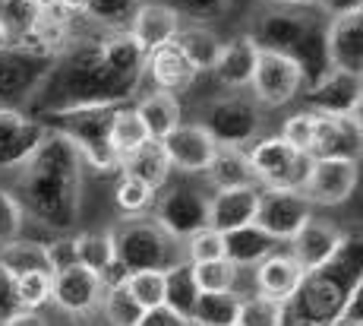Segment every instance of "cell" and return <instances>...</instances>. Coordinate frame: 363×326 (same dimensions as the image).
Here are the masks:
<instances>
[{
  "mask_svg": "<svg viewBox=\"0 0 363 326\" xmlns=\"http://www.w3.org/2000/svg\"><path fill=\"white\" fill-rule=\"evenodd\" d=\"M143 76L117 70L101 48V36L69 38L60 54H54L41 82L29 95L35 121L82 108H121L136 95Z\"/></svg>",
  "mask_w": 363,
  "mask_h": 326,
  "instance_id": "cell-1",
  "label": "cell"
},
{
  "mask_svg": "<svg viewBox=\"0 0 363 326\" xmlns=\"http://www.w3.org/2000/svg\"><path fill=\"white\" fill-rule=\"evenodd\" d=\"M23 216L35 219L54 234H69L79 222L82 156L57 130H48L41 146L16 168L13 184Z\"/></svg>",
  "mask_w": 363,
  "mask_h": 326,
  "instance_id": "cell-2",
  "label": "cell"
},
{
  "mask_svg": "<svg viewBox=\"0 0 363 326\" xmlns=\"http://www.w3.org/2000/svg\"><path fill=\"white\" fill-rule=\"evenodd\" d=\"M325 26L329 16L319 6H272L259 16L250 38L259 45V51L291 58L303 73V86H313L332 70L325 54Z\"/></svg>",
  "mask_w": 363,
  "mask_h": 326,
  "instance_id": "cell-3",
  "label": "cell"
},
{
  "mask_svg": "<svg viewBox=\"0 0 363 326\" xmlns=\"http://www.w3.org/2000/svg\"><path fill=\"white\" fill-rule=\"evenodd\" d=\"M360 282L357 260L351 254V244L345 247L329 266L306 273L300 282L297 295L288 301V317H294L297 326H332L335 314H338L341 301L347 298V291Z\"/></svg>",
  "mask_w": 363,
  "mask_h": 326,
  "instance_id": "cell-4",
  "label": "cell"
},
{
  "mask_svg": "<svg viewBox=\"0 0 363 326\" xmlns=\"http://www.w3.org/2000/svg\"><path fill=\"white\" fill-rule=\"evenodd\" d=\"M111 241H114V263L121 276L143 273V269L164 273L174 263H180L177 241L171 234H164L155 219H145V216L123 219L111 232Z\"/></svg>",
  "mask_w": 363,
  "mask_h": 326,
  "instance_id": "cell-5",
  "label": "cell"
},
{
  "mask_svg": "<svg viewBox=\"0 0 363 326\" xmlns=\"http://www.w3.org/2000/svg\"><path fill=\"white\" fill-rule=\"evenodd\" d=\"M111 117H114V108H82V111L45 117L41 124L48 130L64 134L79 149L82 162H89L92 168L121 171V158H117L114 146H111Z\"/></svg>",
  "mask_w": 363,
  "mask_h": 326,
  "instance_id": "cell-6",
  "label": "cell"
},
{
  "mask_svg": "<svg viewBox=\"0 0 363 326\" xmlns=\"http://www.w3.org/2000/svg\"><path fill=\"white\" fill-rule=\"evenodd\" d=\"M253 178L269 190H300L310 178L313 158L303 152H294L281 136H265L247 152Z\"/></svg>",
  "mask_w": 363,
  "mask_h": 326,
  "instance_id": "cell-7",
  "label": "cell"
},
{
  "mask_svg": "<svg viewBox=\"0 0 363 326\" xmlns=\"http://www.w3.org/2000/svg\"><path fill=\"white\" fill-rule=\"evenodd\" d=\"M199 127L212 136L215 146H237V149H243L259 134L262 114L253 102L237 99V95H221V99H212L199 111Z\"/></svg>",
  "mask_w": 363,
  "mask_h": 326,
  "instance_id": "cell-8",
  "label": "cell"
},
{
  "mask_svg": "<svg viewBox=\"0 0 363 326\" xmlns=\"http://www.w3.org/2000/svg\"><path fill=\"white\" fill-rule=\"evenodd\" d=\"M155 222L174 241H186L190 234L208 228V193L193 184H174L162 197H155Z\"/></svg>",
  "mask_w": 363,
  "mask_h": 326,
  "instance_id": "cell-9",
  "label": "cell"
},
{
  "mask_svg": "<svg viewBox=\"0 0 363 326\" xmlns=\"http://www.w3.org/2000/svg\"><path fill=\"white\" fill-rule=\"evenodd\" d=\"M313 219V203L300 190H259L256 222L272 241H291Z\"/></svg>",
  "mask_w": 363,
  "mask_h": 326,
  "instance_id": "cell-10",
  "label": "cell"
},
{
  "mask_svg": "<svg viewBox=\"0 0 363 326\" xmlns=\"http://www.w3.org/2000/svg\"><path fill=\"white\" fill-rule=\"evenodd\" d=\"M250 86H253V95L259 105L281 108L300 92L303 73H300V67L291 58H284V54L259 51V60H256V70H253Z\"/></svg>",
  "mask_w": 363,
  "mask_h": 326,
  "instance_id": "cell-11",
  "label": "cell"
},
{
  "mask_svg": "<svg viewBox=\"0 0 363 326\" xmlns=\"http://www.w3.org/2000/svg\"><path fill=\"white\" fill-rule=\"evenodd\" d=\"M357 190V158H313L303 197L313 206H338Z\"/></svg>",
  "mask_w": 363,
  "mask_h": 326,
  "instance_id": "cell-12",
  "label": "cell"
},
{
  "mask_svg": "<svg viewBox=\"0 0 363 326\" xmlns=\"http://www.w3.org/2000/svg\"><path fill=\"white\" fill-rule=\"evenodd\" d=\"M325 54L329 67L341 73L360 76L363 70V6L329 16L325 26Z\"/></svg>",
  "mask_w": 363,
  "mask_h": 326,
  "instance_id": "cell-13",
  "label": "cell"
},
{
  "mask_svg": "<svg viewBox=\"0 0 363 326\" xmlns=\"http://www.w3.org/2000/svg\"><path fill=\"white\" fill-rule=\"evenodd\" d=\"M48 64L51 60L38 58V54L4 48L0 51V108H19V102H29Z\"/></svg>",
  "mask_w": 363,
  "mask_h": 326,
  "instance_id": "cell-14",
  "label": "cell"
},
{
  "mask_svg": "<svg viewBox=\"0 0 363 326\" xmlns=\"http://www.w3.org/2000/svg\"><path fill=\"white\" fill-rule=\"evenodd\" d=\"M347 244H351V241H347V234L341 232L338 225L323 222V219H310L294 238H291V256L297 260V266L303 269V273H316V269L329 266Z\"/></svg>",
  "mask_w": 363,
  "mask_h": 326,
  "instance_id": "cell-15",
  "label": "cell"
},
{
  "mask_svg": "<svg viewBox=\"0 0 363 326\" xmlns=\"http://www.w3.org/2000/svg\"><path fill=\"white\" fill-rule=\"evenodd\" d=\"M48 136V127L19 108H0V168L16 171Z\"/></svg>",
  "mask_w": 363,
  "mask_h": 326,
  "instance_id": "cell-16",
  "label": "cell"
},
{
  "mask_svg": "<svg viewBox=\"0 0 363 326\" xmlns=\"http://www.w3.org/2000/svg\"><path fill=\"white\" fill-rule=\"evenodd\" d=\"M101 295H104V282L95 273H89L86 266H79V263L51 276V301L73 317L92 314L101 304Z\"/></svg>",
  "mask_w": 363,
  "mask_h": 326,
  "instance_id": "cell-17",
  "label": "cell"
},
{
  "mask_svg": "<svg viewBox=\"0 0 363 326\" xmlns=\"http://www.w3.org/2000/svg\"><path fill=\"white\" fill-rule=\"evenodd\" d=\"M162 149L167 156L171 171H184V175H202L215 156V140L199 127V124H180L177 130L162 140Z\"/></svg>",
  "mask_w": 363,
  "mask_h": 326,
  "instance_id": "cell-18",
  "label": "cell"
},
{
  "mask_svg": "<svg viewBox=\"0 0 363 326\" xmlns=\"http://www.w3.org/2000/svg\"><path fill=\"white\" fill-rule=\"evenodd\" d=\"M306 102L313 114L323 117H347L351 111L360 108V76L329 70L319 76L313 86H306Z\"/></svg>",
  "mask_w": 363,
  "mask_h": 326,
  "instance_id": "cell-19",
  "label": "cell"
},
{
  "mask_svg": "<svg viewBox=\"0 0 363 326\" xmlns=\"http://www.w3.org/2000/svg\"><path fill=\"white\" fill-rule=\"evenodd\" d=\"M259 206V187H231V190H215L208 197V228L228 234L243 225L256 222Z\"/></svg>",
  "mask_w": 363,
  "mask_h": 326,
  "instance_id": "cell-20",
  "label": "cell"
},
{
  "mask_svg": "<svg viewBox=\"0 0 363 326\" xmlns=\"http://www.w3.org/2000/svg\"><path fill=\"white\" fill-rule=\"evenodd\" d=\"M180 26L184 23H180V16L171 10V6L152 0V4H143L136 10V16H133L127 32L145 54H152V51H158V48L171 45L174 36L180 32Z\"/></svg>",
  "mask_w": 363,
  "mask_h": 326,
  "instance_id": "cell-21",
  "label": "cell"
},
{
  "mask_svg": "<svg viewBox=\"0 0 363 326\" xmlns=\"http://www.w3.org/2000/svg\"><path fill=\"white\" fill-rule=\"evenodd\" d=\"M303 269L297 266V260L291 254H269L262 263H256V295L272 298V301L288 304L297 295L300 282H303Z\"/></svg>",
  "mask_w": 363,
  "mask_h": 326,
  "instance_id": "cell-22",
  "label": "cell"
},
{
  "mask_svg": "<svg viewBox=\"0 0 363 326\" xmlns=\"http://www.w3.org/2000/svg\"><path fill=\"white\" fill-rule=\"evenodd\" d=\"M145 73H149L152 82H155V92L174 95V99H177L180 92H186V89L193 86V80L199 76L190 64H186V58L180 54V48L174 45V41L164 48H158V51L145 54Z\"/></svg>",
  "mask_w": 363,
  "mask_h": 326,
  "instance_id": "cell-23",
  "label": "cell"
},
{
  "mask_svg": "<svg viewBox=\"0 0 363 326\" xmlns=\"http://www.w3.org/2000/svg\"><path fill=\"white\" fill-rule=\"evenodd\" d=\"M256 60H259V45L250 36H237L234 41L221 45V54L215 60L212 73L225 89H247L253 80Z\"/></svg>",
  "mask_w": 363,
  "mask_h": 326,
  "instance_id": "cell-24",
  "label": "cell"
},
{
  "mask_svg": "<svg viewBox=\"0 0 363 326\" xmlns=\"http://www.w3.org/2000/svg\"><path fill=\"white\" fill-rule=\"evenodd\" d=\"M360 134L345 117L316 114V134H313L310 158H357Z\"/></svg>",
  "mask_w": 363,
  "mask_h": 326,
  "instance_id": "cell-25",
  "label": "cell"
},
{
  "mask_svg": "<svg viewBox=\"0 0 363 326\" xmlns=\"http://www.w3.org/2000/svg\"><path fill=\"white\" fill-rule=\"evenodd\" d=\"M73 251H76V263L86 266L89 273H95L104 286H114V282H123V276L117 273L114 263V241H111V232H86L73 238Z\"/></svg>",
  "mask_w": 363,
  "mask_h": 326,
  "instance_id": "cell-26",
  "label": "cell"
},
{
  "mask_svg": "<svg viewBox=\"0 0 363 326\" xmlns=\"http://www.w3.org/2000/svg\"><path fill=\"white\" fill-rule=\"evenodd\" d=\"M133 111L139 114V121H143L145 134H149V140L162 143L171 130H177L180 117H184V111H180V102L174 99V95H164V92H149L143 95V99L133 105Z\"/></svg>",
  "mask_w": 363,
  "mask_h": 326,
  "instance_id": "cell-27",
  "label": "cell"
},
{
  "mask_svg": "<svg viewBox=\"0 0 363 326\" xmlns=\"http://www.w3.org/2000/svg\"><path fill=\"white\" fill-rule=\"evenodd\" d=\"M278 251V241H272L259 225H243L237 232L225 234V260L231 266H256L262 263L269 254Z\"/></svg>",
  "mask_w": 363,
  "mask_h": 326,
  "instance_id": "cell-28",
  "label": "cell"
},
{
  "mask_svg": "<svg viewBox=\"0 0 363 326\" xmlns=\"http://www.w3.org/2000/svg\"><path fill=\"white\" fill-rule=\"evenodd\" d=\"M208 181L215 184V190H231V187H253V168H250L247 149H237V146H218L206 168Z\"/></svg>",
  "mask_w": 363,
  "mask_h": 326,
  "instance_id": "cell-29",
  "label": "cell"
},
{
  "mask_svg": "<svg viewBox=\"0 0 363 326\" xmlns=\"http://www.w3.org/2000/svg\"><path fill=\"white\" fill-rule=\"evenodd\" d=\"M174 45L180 48V54L186 58V64L196 73H212L215 60L221 54V38L212 29H206L202 23L196 26H180V32L174 36Z\"/></svg>",
  "mask_w": 363,
  "mask_h": 326,
  "instance_id": "cell-30",
  "label": "cell"
},
{
  "mask_svg": "<svg viewBox=\"0 0 363 326\" xmlns=\"http://www.w3.org/2000/svg\"><path fill=\"white\" fill-rule=\"evenodd\" d=\"M121 171L130 178H136V181L149 184L152 190H162L167 184V178H171L167 156H164L162 143H155V140H149L145 146H139L136 152H130V156L121 162Z\"/></svg>",
  "mask_w": 363,
  "mask_h": 326,
  "instance_id": "cell-31",
  "label": "cell"
},
{
  "mask_svg": "<svg viewBox=\"0 0 363 326\" xmlns=\"http://www.w3.org/2000/svg\"><path fill=\"white\" fill-rule=\"evenodd\" d=\"M0 266L19 279V276H29V273H48L51 276V260H48V244L32 238H16L10 244L0 247Z\"/></svg>",
  "mask_w": 363,
  "mask_h": 326,
  "instance_id": "cell-32",
  "label": "cell"
},
{
  "mask_svg": "<svg viewBox=\"0 0 363 326\" xmlns=\"http://www.w3.org/2000/svg\"><path fill=\"white\" fill-rule=\"evenodd\" d=\"M41 19L32 0H0V38L6 48H23Z\"/></svg>",
  "mask_w": 363,
  "mask_h": 326,
  "instance_id": "cell-33",
  "label": "cell"
},
{
  "mask_svg": "<svg viewBox=\"0 0 363 326\" xmlns=\"http://www.w3.org/2000/svg\"><path fill=\"white\" fill-rule=\"evenodd\" d=\"M240 301V291H199L190 326H237Z\"/></svg>",
  "mask_w": 363,
  "mask_h": 326,
  "instance_id": "cell-34",
  "label": "cell"
},
{
  "mask_svg": "<svg viewBox=\"0 0 363 326\" xmlns=\"http://www.w3.org/2000/svg\"><path fill=\"white\" fill-rule=\"evenodd\" d=\"M196 298H199V286H196V279H193L190 263L180 260V263H174L171 269H164V308L167 310H174L180 320L190 323Z\"/></svg>",
  "mask_w": 363,
  "mask_h": 326,
  "instance_id": "cell-35",
  "label": "cell"
},
{
  "mask_svg": "<svg viewBox=\"0 0 363 326\" xmlns=\"http://www.w3.org/2000/svg\"><path fill=\"white\" fill-rule=\"evenodd\" d=\"M149 143V134H145L139 114L133 111V105H121L114 108V117H111V146H114L117 158H127L130 152H136L139 146Z\"/></svg>",
  "mask_w": 363,
  "mask_h": 326,
  "instance_id": "cell-36",
  "label": "cell"
},
{
  "mask_svg": "<svg viewBox=\"0 0 363 326\" xmlns=\"http://www.w3.org/2000/svg\"><path fill=\"white\" fill-rule=\"evenodd\" d=\"M145 0H92L86 19L101 32H127Z\"/></svg>",
  "mask_w": 363,
  "mask_h": 326,
  "instance_id": "cell-37",
  "label": "cell"
},
{
  "mask_svg": "<svg viewBox=\"0 0 363 326\" xmlns=\"http://www.w3.org/2000/svg\"><path fill=\"white\" fill-rule=\"evenodd\" d=\"M101 304H104V317H108L111 326H136L139 320H143V314H145V310L139 308L136 298L123 288V282L104 286Z\"/></svg>",
  "mask_w": 363,
  "mask_h": 326,
  "instance_id": "cell-38",
  "label": "cell"
},
{
  "mask_svg": "<svg viewBox=\"0 0 363 326\" xmlns=\"http://www.w3.org/2000/svg\"><path fill=\"white\" fill-rule=\"evenodd\" d=\"M288 323V304L272 301L262 295H250L240 301L237 326H284Z\"/></svg>",
  "mask_w": 363,
  "mask_h": 326,
  "instance_id": "cell-39",
  "label": "cell"
},
{
  "mask_svg": "<svg viewBox=\"0 0 363 326\" xmlns=\"http://www.w3.org/2000/svg\"><path fill=\"white\" fill-rule=\"evenodd\" d=\"M123 288L136 298L143 310L162 308L164 304V273H158V269H143V273L123 276Z\"/></svg>",
  "mask_w": 363,
  "mask_h": 326,
  "instance_id": "cell-40",
  "label": "cell"
},
{
  "mask_svg": "<svg viewBox=\"0 0 363 326\" xmlns=\"http://www.w3.org/2000/svg\"><path fill=\"white\" fill-rule=\"evenodd\" d=\"M155 197H158V190H152L149 184L136 181V178H130V175H121L117 190H114L117 206H121V212H127V216H143V212L155 203Z\"/></svg>",
  "mask_w": 363,
  "mask_h": 326,
  "instance_id": "cell-41",
  "label": "cell"
},
{
  "mask_svg": "<svg viewBox=\"0 0 363 326\" xmlns=\"http://www.w3.org/2000/svg\"><path fill=\"white\" fill-rule=\"evenodd\" d=\"M193 279H196L199 291H237V266H231L228 260H208L193 266Z\"/></svg>",
  "mask_w": 363,
  "mask_h": 326,
  "instance_id": "cell-42",
  "label": "cell"
},
{
  "mask_svg": "<svg viewBox=\"0 0 363 326\" xmlns=\"http://www.w3.org/2000/svg\"><path fill=\"white\" fill-rule=\"evenodd\" d=\"M186 263H208V260H225V234L215 228H202V232L186 238Z\"/></svg>",
  "mask_w": 363,
  "mask_h": 326,
  "instance_id": "cell-43",
  "label": "cell"
},
{
  "mask_svg": "<svg viewBox=\"0 0 363 326\" xmlns=\"http://www.w3.org/2000/svg\"><path fill=\"white\" fill-rule=\"evenodd\" d=\"M313 134H316V114H313V111H297V114H291L288 121H284L281 140L288 143L294 152H303V156H310Z\"/></svg>",
  "mask_w": 363,
  "mask_h": 326,
  "instance_id": "cell-44",
  "label": "cell"
},
{
  "mask_svg": "<svg viewBox=\"0 0 363 326\" xmlns=\"http://www.w3.org/2000/svg\"><path fill=\"white\" fill-rule=\"evenodd\" d=\"M16 295L23 301V310H35L45 308L51 301V276L48 273H29V276H19L16 279Z\"/></svg>",
  "mask_w": 363,
  "mask_h": 326,
  "instance_id": "cell-45",
  "label": "cell"
},
{
  "mask_svg": "<svg viewBox=\"0 0 363 326\" xmlns=\"http://www.w3.org/2000/svg\"><path fill=\"white\" fill-rule=\"evenodd\" d=\"M23 210H19L16 197H13L6 187H0V247L10 244V241L23 238Z\"/></svg>",
  "mask_w": 363,
  "mask_h": 326,
  "instance_id": "cell-46",
  "label": "cell"
},
{
  "mask_svg": "<svg viewBox=\"0 0 363 326\" xmlns=\"http://www.w3.org/2000/svg\"><path fill=\"white\" fill-rule=\"evenodd\" d=\"M228 4H231V0H167V6H171L180 19H184V16H190V19H212V16H218V13H225Z\"/></svg>",
  "mask_w": 363,
  "mask_h": 326,
  "instance_id": "cell-47",
  "label": "cell"
},
{
  "mask_svg": "<svg viewBox=\"0 0 363 326\" xmlns=\"http://www.w3.org/2000/svg\"><path fill=\"white\" fill-rule=\"evenodd\" d=\"M332 326H363V282H357V286L347 291V298L341 301Z\"/></svg>",
  "mask_w": 363,
  "mask_h": 326,
  "instance_id": "cell-48",
  "label": "cell"
},
{
  "mask_svg": "<svg viewBox=\"0 0 363 326\" xmlns=\"http://www.w3.org/2000/svg\"><path fill=\"white\" fill-rule=\"evenodd\" d=\"M19 314H23V301H19V295H16V279L0 266V326Z\"/></svg>",
  "mask_w": 363,
  "mask_h": 326,
  "instance_id": "cell-49",
  "label": "cell"
},
{
  "mask_svg": "<svg viewBox=\"0 0 363 326\" xmlns=\"http://www.w3.org/2000/svg\"><path fill=\"white\" fill-rule=\"evenodd\" d=\"M136 326H190L186 320H180L174 310H167L164 304L162 308H152V310H145L143 314V320H139Z\"/></svg>",
  "mask_w": 363,
  "mask_h": 326,
  "instance_id": "cell-50",
  "label": "cell"
},
{
  "mask_svg": "<svg viewBox=\"0 0 363 326\" xmlns=\"http://www.w3.org/2000/svg\"><path fill=\"white\" fill-rule=\"evenodd\" d=\"M89 4H92V0H57V10L64 13V16L76 19V16H86Z\"/></svg>",
  "mask_w": 363,
  "mask_h": 326,
  "instance_id": "cell-51",
  "label": "cell"
},
{
  "mask_svg": "<svg viewBox=\"0 0 363 326\" xmlns=\"http://www.w3.org/2000/svg\"><path fill=\"white\" fill-rule=\"evenodd\" d=\"M354 6H360V0H319V10L325 16H338V13L354 10Z\"/></svg>",
  "mask_w": 363,
  "mask_h": 326,
  "instance_id": "cell-52",
  "label": "cell"
},
{
  "mask_svg": "<svg viewBox=\"0 0 363 326\" xmlns=\"http://www.w3.org/2000/svg\"><path fill=\"white\" fill-rule=\"evenodd\" d=\"M4 326H48V323L41 320V317L35 314V310H23V314L13 317V320H6Z\"/></svg>",
  "mask_w": 363,
  "mask_h": 326,
  "instance_id": "cell-53",
  "label": "cell"
},
{
  "mask_svg": "<svg viewBox=\"0 0 363 326\" xmlns=\"http://www.w3.org/2000/svg\"><path fill=\"white\" fill-rule=\"evenodd\" d=\"M32 4L38 6L41 13H54V10H57V0H32Z\"/></svg>",
  "mask_w": 363,
  "mask_h": 326,
  "instance_id": "cell-54",
  "label": "cell"
},
{
  "mask_svg": "<svg viewBox=\"0 0 363 326\" xmlns=\"http://www.w3.org/2000/svg\"><path fill=\"white\" fill-rule=\"evenodd\" d=\"M281 6H319V0H281Z\"/></svg>",
  "mask_w": 363,
  "mask_h": 326,
  "instance_id": "cell-55",
  "label": "cell"
},
{
  "mask_svg": "<svg viewBox=\"0 0 363 326\" xmlns=\"http://www.w3.org/2000/svg\"><path fill=\"white\" fill-rule=\"evenodd\" d=\"M4 48H6V45H4V38H0V51H4Z\"/></svg>",
  "mask_w": 363,
  "mask_h": 326,
  "instance_id": "cell-56",
  "label": "cell"
},
{
  "mask_svg": "<svg viewBox=\"0 0 363 326\" xmlns=\"http://www.w3.org/2000/svg\"><path fill=\"white\" fill-rule=\"evenodd\" d=\"M300 326H306V323H300Z\"/></svg>",
  "mask_w": 363,
  "mask_h": 326,
  "instance_id": "cell-57",
  "label": "cell"
}]
</instances>
